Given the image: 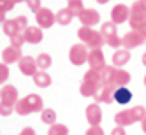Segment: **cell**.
<instances>
[{"mask_svg": "<svg viewBox=\"0 0 146 135\" xmlns=\"http://www.w3.org/2000/svg\"><path fill=\"white\" fill-rule=\"evenodd\" d=\"M86 63L90 65V70H104L106 68V58H104V53L102 49H92L88 53V61Z\"/></svg>", "mask_w": 146, "mask_h": 135, "instance_id": "14", "label": "cell"}, {"mask_svg": "<svg viewBox=\"0 0 146 135\" xmlns=\"http://www.w3.org/2000/svg\"><path fill=\"white\" fill-rule=\"evenodd\" d=\"M23 44H27V40H25L23 34H19V35H16V37H13V39H11V46H13V47H16V49H21V47H23Z\"/></svg>", "mask_w": 146, "mask_h": 135, "instance_id": "31", "label": "cell"}, {"mask_svg": "<svg viewBox=\"0 0 146 135\" xmlns=\"http://www.w3.org/2000/svg\"><path fill=\"white\" fill-rule=\"evenodd\" d=\"M48 135H69V126L64 123H55L53 126H49Z\"/></svg>", "mask_w": 146, "mask_h": 135, "instance_id": "28", "label": "cell"}, {"mask_svg": "<svg viewBox=\"0 0 146 135\" xmlns=\"http://www.w3.org/2000/svg\"><path fill=\"white\" fill-rule=\"evenodd\" d=\"M130 100H132V91L127 86L116 88V91H114V102H118V103H121V105H125V103H129Z\"/></svg>", "mask_w": 146, "mask_h": 135, "instance_id": "22", "label": "cell"}, {"mask_svg": "<svg viewBox=\"0 0 146 135\" xmlns=\"http://www.w3.org/2000/svg\"><path fill=\"white\" fill-rule=\"evenodd\" d=\"M79 21H81V25L83 26H88V28H93L95 25H99L100 23V14H99V11L97 9H85L79 16Z\"/></svg>", "mask_w": 146, "mask_h": 135, "instance_id": "15", "label": "cell"}, {"mask_svg": "<svg viewBox=\"0 0 146 135\" xmlns=\"http://www.w3.org/2000/svg\"><path fill=\"white\" fill-rule=\"evenodd\" d=\"M141 130H143V133L146 135V118H144V119L141 121Z\"/></svg>", "mask_w": 146, "mask_h": 135, "instance_id": "39", "label": "cell"}, {"mask_svg": "<svg viewBox=\"0 0 146 135\" xmlns=\"http://www.w3.org/2000/svg\"><path fill=\"white\" fill-rule=\"evenodd\" d=\"M143 82H144V86H146V76H144V79H143Z\"/></svg>", "mask_w": 146, "mask_h": 135, "instance_id": "42", "label": "cell"}, {"mask_svg": "<svg viewBox=\"0 0 146 135\" xmlns=\"http://www.w3.org/2000/svg\"><path fill=\"white\" fill-rule=\"evenodd\" d=\"M14 19H16V23L21 26V30L25 32V28L28 26V19H27V16H23V14H21V16H18V18H14Z\"/></svg>", "mask_w": 146, "mask_h": 135, "instance_id": "35", "label": "cell"}, {"mask_svg": "<svg viewBox=\"0 0 146 135\" xmlns=\"http://www.w3.org/2000/svg\"><path fill=\"white\" fill-rule=\"evenodd\" d=\"M35 61H37V68L42 70V72H46L51 65H53V58H51V55H48V53H40L35 58Z\"/></svg>", "mask_w": 146, "mask_h": 135, "instance_id": "25", "label": "cell"}, {"mask_svg": "<svg viewBox=\"0 0 146 135\" xmlns=\"http://www.w3.org/2000/svg\"><path fill=\"white\" fill-rule=\"evenodd\" d=\"M135 32H139V34H141V35H143V37L146 39V21H144V23H143V25H141V26H139L137 30H135Z\"/></svg>", "mask_w": 146, "mask_h": 135, "instance_id": "38", "label": "cell"}, {"mask_svg": "<svg viewBox=\"0 0 146 135\" xmlns=\"http://www.w3.org/2000/svg\"><path fill=\"white\" fill-rule=\"evenodd\" d=\"M129 16H130V7L125 4H116L111 9V23H114L116 26L129 21Z\"/></svg>", "mask_w": 146, "mask_h": 135, "instance_id": "12", "label": "cell"}, {"mask_svg": "<svg viewBox=\"0 0 146 135\" xmlns=\"http://www.w3.org/2000/svg\"><path fill=\"white\" fill-rule=\"evenodd\" d=\"M111 135H127V132H125V128H121V126H116V128H113Z\"/></svg>", "mask_w": 146, "mask_h": 135, "instance_id": "37", "label": "cell"}, {"mask_svg": "<svg viewBox=\"0 0 146 135\" xmlns=\"http://www.w3.org/2000/svg\"><path fill=\"white\" fill-rule=\"evenodd\" d=\"M67 9H69V11L72 13V16L76 18V16H79L83 11H85L86 7H85V4H83L81 0H69V4H67Z\"/></svg>", "mask_w": 146, "mask_h": 135, "instance_id": "27", "label": "cell"}, {"mask_svg": "<svg viewBox=\"0 0 146 135\" xmlns=\"http://www.w3.org/2000/svg\"><path fill=\"white\" fill-rule=\"evenodd\" d=\"M9 74H11V70H9V65L0 63V84H5V82H7Z\"/></svg>", "mask_w": 146, "mask_h": 135, "instance_id": "30", "label": "cell"}, {"mask_svg": "<svg viewBox=\"0 0 146 135\" xmlns=\"http://www.w3.org/2000/svg\"><path fill=\"white\" fill-rule=\"evenodd\" d=\"M44 111V102L40 95H35V93H30V95L19 98L18 103L14 105V112L19 114V116H28L32 112H42Z\"/></svg>", "mask_w": 146, "mask_h": 135, "instance_id": "1", "label": "cell"}, {"mask_svg": "<svg viewBox=\"0 0 146 135\" xmlns=\"http://www.w3.org/2000/svg\"><path fill=\"white\" fill-rule=\"evenodd\" d=\"M114 91H116V86L113 84H102L99 93L93 98H95V103H113L114 102Z\"/></svg>", "mask_w": 146, "mask_h": 135, "instance_id": "16", "label": "cell"}, {"mask_svg": "<svg viewBox=\"0 0 146 135\" xmlns=\"http://www.w3.org/2000/svg\"><path fill=\"white\" fill-rule=\"evenodd\" d=\"M18 68H19V72H21L23 76H28V77H34L37 72H39L35 58L34 56H28V55L23 56L21 60L18 61Z\"/></svg>", "mask_w": 146, "mask_h": 135, "instance_id": "13", "label": "cell"}, {"mask_svg": "<svg viewBox=\"0 0 146 135\" xmlns=\"http://www.w3.org/2000/svg\"><path fill=\"white\" fill-rule=\"evenodd\" d=\"M88 47L85 44H74L70 49H69V60L72 65L76 67H81L83 63H86L88 61Z\"/></svg>", "mask_w": 146, "mask_h": 135, "instance_id": "7", "label": "cell"}, {"mask_svg": "<svg viewBox=\"0 0 146 135\" xmlns=\"http://www.w3.org/2000/svg\"><path fill=\"white\" fill-rule=\"evenodd\" d=\"M130 82V74L123 68H116L114 70V76H113V84L116 88H121V86H127Z\"/></svg>", "mask_w": 146, "mask_h": 135, "instance_id": "21", "label": "cell"}, {"mask_svg": "<svg viewBox=\"0 0 146 135\" xmlns=\"http://www.w3.org/2000/svg\"><path fill=\"white\" fill-rule=\"evenodd\" d=\"M35 21H37V26L42 28V30L51 28V26L56 23V14L51 11L49 7H42V9H40V11L35 14Z\"/></svg>", "mask_w": 146, "mask_h": 135, "instance_id": "8", "label": "cell"}, {"mask_svg": "<svg viewBox=\"0 0 146 135\" xmlns=\"http://www.w3.org/2000/svg\"><path fill=\"white\" fill-rule=\"evenodd\" d=\"M27 5H28L30 11H34L35 14L40 11V9H42V4H40L39 0H27Z\"/></svg>", "mask_w": 146, "mask_h": 135, "instance_id": "32", "label": "cell"}, {"mask_svg": "<svg viewBox=\"0 0 146 135\" xmlns=\"http://www.w3.org/2000/svg\"><path fill=\"white\" fill-rule=\"evenodd\" d=\"M4 21H5V14H0V25H4Z\"/></svg>", "mask_w": 146, "mask_h": 135, "instance_id": "41", "label": "cell"}, {"mask_svg": "<svg viewBox=\"0 0 146 135\" xmlns=\"http://www.w3.org/2000/svg\"><path fill=\"white\" fill-rule=\"evenodd\" d=\"M121 44H123V49H135V47H139L143 44H146V39L139 34V32H135V30H130V32H127L123 37H121Z\"/></svg>", "mask_w": 146, "mask_h": 135, "instance_id": "10", "label": "cell"}, {"mask_svg": "<svg viewBox=\"0 0 146 135\" xmlns=\"http://www.w3.org/2000/svg\"><path fill=\"white\" fill-rule=\"evenodd\" d=\"M19 100L18 88L13 84H5L4 88H0V103H5L9 107H14Z\"/></svg>", "mask_w": 146, "mask_h": 135, "instance_id": "9", "label": "cell"}, {"mask_svg": "<svg viewBox=\"0 0 146 135\" xmlns=\"http://www.w3.org/2000/svg\"><path fill=\"white\" fill-rule=\"evenodd\" d=\"M130 61V51L127 49H116L113 53V67H116V68H123V65H127Z\"/></svg>", "mask_w": 146, "mask_h": 135, "instance_id": "19", "label": "cell"}, {"mask_svg": "<svg viewBox=\"0 0 146 135\" xmlns=\"http://www.w3.org/2000/svg\"><path fill=\"white\" fill-rule=\"evenodd\" d=\"M102 86V77H100V72L97 70H88L85 72L83 76V81H81V86H79V93L86 98H92L95 97L99 90Z\"/></svg>", "mask_w": 146, "mask_h": 135, "instance_id": "3", "label": "cell"}, {"mask_svg": "<svg viewBox=\"0 0 146 135\" xmlns=\"http://www.w3.org/2000/svg\"><path fill=\"white\" fill-rule=\"evenodd\" d=\"M14 112V107H9L5 103H0V116H11Z\"/></svg>", "mask_w": 146, "mask_h": 135, "instance_id": "33", "label": "cell"}, {"mask_svg": "<svg viewBox=\"0 0 146 135\" xmlns=\"http://www.w3.org/2000/svg\"><path fill=\"white\" fill-rule=\"evenodd\" d=\"M21 58H23L21 49H16V47H13V46H7V47L2 51V63H5V65L18 63Z\"/></svg>", "mask_w": 146, "mask_h": 135, "instance_id": "18", "label": "cell"}, {"mask_svg": "<svg viewBox=\"0 0 146 135\" xmlns=\"http://www.w3.org/2000/svg\"><path fill=\"white\" fill-rule=\"evenodd\" d=\"M16 5L14 0H0V14H7L9 11H13Z\"/></svg>", "mask_w": 146, "mask_h": 135, "instance_id": "29", "label": "cell"}, {"mask_svg": "<svg viewBox=\"0 0 146 135\" xmlns=\"http://www.w3.org/2000/svg\"><path fill=\"white\" fill-rule=\"evenodd\" d=\"M40 121H42L44 124H48V126H53V124L56 123V112H55V109H46L44 107V111L40 112Z\"/></svg>", "mask_w": 146, "mask_h": 135, "instance_id": "26", "label": "cell"}, {"mask_svg": "<svg viewBox=\"0 0 146 135\" xmlns=\"http://www.w3.org/2000/svg\"><path fill=\"white\" fill-rule=\"evenodd\" d=\"M18 135H37V133H35V130L32 126H25V128H21V132Z\"/></svg>", "mask_w": 146, "mask_h": 135, "instance_id": "36", "label": "cell"}, {"mask_svg": "<svg viewBox=\"0 0 146 135\" xmlns=\"http://www.w3.org/2000/svg\"><path fill=\"white\" fill-rule=\"evenodd\" d=\"M78 39L81 40V44L90 47V51L92 49H100L104 46V39H102L100 30H93V28H88V26H81L78 30Z\"/></svg>", "mask_w": 146, "mask_h": 135, "instance_id": "4", "label": "cell"}, {"mask_svg": "<svg viewBox=\"0 0 146 135\" xmlns=\"http://www.w3.org/2000/svg\"><path fill=\"white\" fill-rule=\"evenodd\" d=\"M141 60H143V65L146 67V51H144V53H143V56H141Z\"/></svg>", "mask_w": 146, "mask_h": 135, "instance_id": "40", "label": "cell"}, {"mask_svg": "<svg viewBox=\"0 0 146 135\" xmlns=\"http://www.w3.org/2000/svg\"><path fill=\"white\" fill-rule=\"evenodd\" d=\"M144 21H146V0H137L130 5V16H129L130 28L137 30Z\"/></svg>", "mask_w": 146, "mask_h": 135, "instance_id": "6", "label": "cell"}, {"mask_svg": "<svg viewBox=\"0 0 146 135\" xmlns=\"http://www.w3.org/2000/svg\"><path fill=\"white\" fill-rule=\"evenodd\" d=\"M23 37L27 40V44H40L44 39V34H42V28H39L37 25H32L25 28Z\"/></svg>", "mask_w": 146, "mask_h": 135, "instance_id": "17", "label": "cell"}, {"mask_svg": "<svg viewBox=\"0 0 146 135\" xmlns=\"http://www.w3.org/2000/svg\"><path fill=\"white\" fill-rule=\"evenodd\" d=\"M55 14H56V23L62 25V26L70 25V23H72V19H74V16H72V13L69 11L67 7H62L60 11H56Z\"/></svg>", "mask_w": 146, "mask_h": 135, "instance_id": "24", "label": "cell"}, {"mask_svg": "<svg viewBox=\"0 0 146 135\" xmlns=\"http://www.w3.org/2000/svg\"><path fill=\"white\" fill-rule=\"evenodd\" d=\"M2 32H4L9 39H13V37L19 35V34H23V30H21V26L16 23V19H5L4 25H2Z\"/></svg>", "mask_w": 146, "mask_h": 135, "instance_id": "20", "label": "cell"}, {"mask_svg": "<svg viewBox=\"0 0 146 135\" xmlns=\"http://www.w3.org/2000/svg\"><path fill=\"white\" fill-rule=\"evenodd\" d=\"M32 79H34V84L39 86V88H48V86H51V82H53L51 76L48 74V72H42V70H39Z\"/></svg>", "mask_w": 146, "mask_h": 135, "instance_id": "23", "label": "cell"}, {"mask_svg": "<svg viewBox=\"0 0 146 135\" xmlns=\"http://www.w3.org/2000/svg\"><path fill=\"white\" fill-rule=\"evenodd\" d=\"M85 135H104V130H102L100 126H90V128L85 132Z\"/></svg>", "mask_w": 146, "mask_h": 135, "instance_id": "34", "label": "cell"}, {"mask_svg": "<svg viewBox=\"0 0 146 135\" xmlns=\"http://www.w3.org/2000/svg\"><path fill=\"white\" fill-rule=\"evenodd\" d=\"M100 34H102V39H104V44H108L111 47L116 49H121L123 44H121V37L118 35L116 32V25L111 23V21H106L100 25Z\"/></svg>", "mask_w": 146, "mask_h": 135, "instance_id": "5", "label": "cell"}, {"mask_svg": "<svg viewBox=\"0 0 146 135\" xmlns=\"http://www.w3.org/2000/svg\"><path fill=\"white\" fill-rule=\"evenodd\" d=\"M85 118L88 121L90 126H100V121H102V109L99 103H88L86 109H85Z\"/></svg>", "mask_w": 146, "mask_h": 135, "instance_id": "11", "label": "cell"}, {"mask_svg": "<svg viewBox=\"0 0 146 135\" xmlns=\"http://www.w3.org/2000/svg\"><path fill=\"white\" fill-rule=\"evenodd\" d=\"M146 118V109L143 105H135L132 109H125V111H120L114 114V123L116 126H130L134 123H141L143 119Z\"/></svg>", "mask_w": 146, "mask_h": 135, "instance_id": "2", "label": "cell"}]
</instances>
